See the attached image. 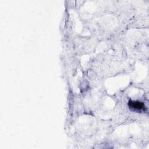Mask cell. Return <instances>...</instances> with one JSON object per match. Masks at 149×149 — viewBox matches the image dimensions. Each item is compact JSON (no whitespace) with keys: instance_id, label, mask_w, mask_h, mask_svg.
Here are the masks:
<instances>
[{"instance_id":"cell-1","label":"cell","mask_w":149,"mask_h":149,"mask_svg":"<svg viewBox=\"0 0 149 149\" xmlns=\"http://www.w3.org/2000/svg\"><path fill=\"white\" fill-rule=\"evenodd\" d=\"M128 105L130 109L137 112H141L145 111V105L143 102L140 101L130 100L129 101Z\"/></svg>"}]
</instances>
